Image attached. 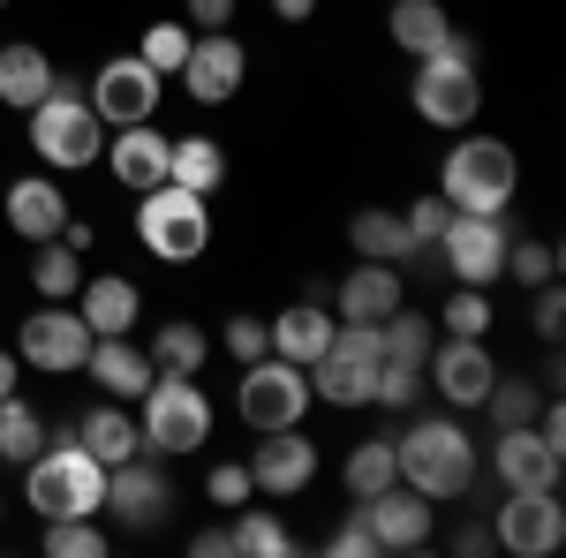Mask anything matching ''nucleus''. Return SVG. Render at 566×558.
<instances>
[{"mask_svg":"<svg viewBox=\"0 0 566 558\" xmlns=\"http://www.w3.org/2000/svg\"><path fill=\"white\" fill-rule=\"evenodd\" d=\"M392 453H400V483H416L423 498H469L476 491V438L461 415H423V423H408L392 438Z\"/></svg>","mask_w":566,"mask_h":558,"instance_id":"f257e3e1","label":"nucleus"},{"mask_svg":"<svg viewBox=\"0 0 566 558\" xmlns=\"http://www.w3.org/2000/svg\"><path fill=\"white\" fill-rule=\"evenodd\" d=\"M514 189H522V159H514V144L461 129V144H453L446 167H438V197H446L453 212H506Z\"/></svg>","mask_w":566,"mask_h":558,"instance_id":"f03ea898","label":"nucleus"},{"mask_svg":"<svg viewBox=\"0 0 566 558\" xmlns=\"http://www.w3.org/2000/svg\"><path fill=\"white\" fill-rule=\"evenodd\" d=\"M23 122H31V151H39V167H53V173L98 167V151H106V122L91 114L84 84H69V76L45 91Z\"/></svg>","mask_w":566,"mask_h":558,"instance_id":"7ed1b4c3","label":"nucleus"},{"mask_svg":"<svg viewBox=\"0 0 566 558\" xmlns=\"http://www.w3.org/2000/svg\"><path fill=\"white\" fill-rule=\"evenodd\" d=\"M23 498H31L39 520H98V506H106V468L91 461L76 438H61L53 453L23 461Z\"/></svg>","mask_w":566,"mask_h":558,"instance_id":"20e7f679","label":"nucleus"},{"mask_svg":"<svg viewBox=\"0 0 566 558\" xmlns=\"http://www.w3.org/2000/svg\"><path fill=\"white\" fill-rule=\"evenodd\" d=\"M136 242L159 264H197L212 250V197H197V189H181V181L144 189V204H136Z\"/></svg>","mask_w":566,"mask_h":558,"instance_id":"39448f33","label":"nucleus"},{"mask_svg":"<svg viewBox=\"0 0 566 558\" xmlns=\"http://www.w3.org/2000/svg\"><path fill=\"white\" fill-rule=\"evenodd\" d=\"M408 98H416V114L431 122V129H476L483 114V84H476V45L453 39L438 45V53H423L416 61V84H408Z\"/></svg>","mask_w":566,"mask_h":558,"instance_id":"423d86ee","label":"nucleus"},{"mask_svg":"<svg viewBox=\"0 0 566 558\" xmlns=\"http://www.w3.org/2000/svg\"><path fill=\"white\" fill-rule=\"evenodd\" d=\"M136 430H144V453L151 461H181V453L212 445V400H205L197 378H151Z\"/></svg>","mask_w":566,"mask_h":558,"instance_id":"0eeeda50","label":"nucleus"},{"mask_svg":"<svg viewBox=\"0 0 566 558\" xmlns=\"http://www.w3.org/2000/svg\"><path fill=\"white\" fill-rule=\"evenodd\" d=\"M234 408H242V423L258 430V438L264 430H295L310 415V370L287 362V355H258V362H242Z\"/></svg>","mask_w":566,"mask_h":558,"instance_id":"6e6552de","label":"nucleus"},{"mask_svg":"<svg viewBox=\"0 0 566 558\" xmlns=\"http://www.w3.org/2000/svg\"><path fill=\"white\" fill-rule=\"evenodd\" d=\"M506 212H453L438 234V264L453 272V287H491L506 280Z\"/></svg>","mask_w":566,"mask_h":558,"instance_id":"1a4fd4ad","label":"nucleus"},{"mask_svg":"<svg viewBox=\"0 0 566 558\" xmlns=\"http://www.w3.org/2000/svg\"><path fill=\"white\" fill-rule=\"evenodd\" d=\"M559 544H566V506H559V491H506V506L491 514V551L552 558Z\"/></svg>","mask_w":566,"mask_h":558,"instance_id":"9d476101","label":"nucleus"},{"mask_svg":"<svg viewBox=\"0 0 566 558\" xmlns=\"http://www.w3.org/2000/svg\"><path fill=\"white\" fill-rule=\"evenodd\" d=\"M159 69H144L136 53H114V61H98V76L84 84L91 114L106 122V129H129V122H151L159 114Z\"/></svg>","mask_w":566,"mask_h":558,"instance_id":"9b49d317","label":"nucleus"},{"mask_svg":"<svg viewBox=\"0 0 566 558\" xmlns=\"http://www.w3.org/2000/svg\"><path fill=\"white\" fill-rule=\"evenodd\" d=\"M15 355H23L31 370H45V378H69V370H84V355H91V325L69 309V302H45V309L23 317Z\"/></svg>","mask_w":566,"mask_h":558,"instance_id":"f8f14e48","label":"nucleus"},{"mask_svg":"<svg viewBox=\"0 0 566 558\" xmlns=\"http://www.w3.org/2000/svg\"><path fill=\"white\" fill-rule=\"evenodd\" d=\"M98 514H114L122 528H159V520L175 514V483H167V468L151 461V453H136V461H122V468H106V506Z\"/></svg>","mask_w":566,"mask_h":558,"instance_id":"ddd939ff","label":"nucleus"},{"mask_svg":"<svg viewBox=\"0 0 566 558\" xmlns=\"http://www.w3.org/2000/svg\"><path fill=\"white\" fill-rule=\"evenodd\" d=\"M175 76L197 106H227L242 91V76H250V45L234 39V31H197L189 39V61H181Z\"/></svg>","mask_w":566,"mask_h":558,"instance_id":"4468645a","label":"nucleus"},{"mask_svg":"<svg viewBox=\"0 0 566 558\" xmlns=\"http://www.w3.org/2000/svg\"><path fill=\"white\" fill-rule=\"evenodd\" d=\"M355 514L370 520L378 551H423V544L438 536V514H431V498H423L416 483H386V491L355 498Z\"/></svg>","mask_w":566,"mask_h":558,"instance_id":"2eb2a0df","label":"nucleus"},{"mask_svg":"<svg viewBox=\"0 0 566 558\" xmlns=\"http://www.w3.org/2000/svg\"><path fill=\"white\" fill-rule=\"evenodd\" d=\"M491 475H499L506 491H559L566 445H552L536 423H514V430L491 438Z\"/></svg>","mask_w":566,"mask_h":558,"instance_id":"dca6fc26","label":"nucleus"},{"mask_svg":"<svg viewBox=\"0 0 566 558\" xmlns=\"http://www.w3.org/2000/svg\"><path fill=\"white\" fill-rule=\"evenodd\" d=\"M242 468H250V483H258L264 498H295V491L317 483V438H303V423L295 430H264V445L242 461Z\"/></svg>","mask_w":566,"mask_h":558,"instance_id":"f3484780","label":"nucleus"},{"mask_svg":"<svg viewBox=\"0 0 566 558\" xmlns=\"http://www.w3.org/2000/svg\"><path fill=\"white\" fill-rule=\"evenodd\" d=\"M423 370H431V392L453 400V415L483 408V392H491V378H499V362H491V347H483V340H431Z\"/></svg>","mask_w":566,"mask_h":558,"instance_id":"a211bd4d","label":"nucleus"},{"mask_svg":"<svg viewBox=\"0 0 566 558\" xmlns=\"http://www.w3.org/2000/svg\"><path fill=\"white\" fill-rule=\"evenodd\" d=\"M84 378L106 392V400H144V386H151L159 370H151V355H144L129 333H98L91 355H84Z\"/></svg>","mask_w":566,"mask_h":558,"instance_id":"6ab92c4d","label":"nucleus"},{"mask_svg":"<svg viewBox=\"0 0 566 558\" xmlns=\"http://www.w3.org/2000/svg\"><path fill=\"white\" fill-rule=\"evenodd\" d=\"M167 144H175V136H159L151 122H129V129L106 136V173H114L129 197H144V189L167 181Z\"/></svg>","mask_w":566,"mask_h":558,"instance_id":"aec40b11","label":"nucleus"},{"mask_svg":"<svg viewBox=\"0 0 566 558\" xmlns=\"http://www.w3.org/2000/svg\"><path fill=\"white\" fill-rule=\"evenodd\" d=\"M76 317L91 325V340H98V333H136V317H144V287L122 280V272H84V287H76Z\"/></svg>","mask_w":566,"mask_h":558,"instance_id":"412c9836","label":"nucleus"},{"mask_svg":"<svg viewBox=\"0 0 566 558\" xmlns=\"http://www.w3.org/2000/svg\"><path fill=\"white\" fill-rule=\"evenodd\" d=\"M333 325H340V317H333L325 302H287L280 317H264V340H272V355H287V362L310 370V362L333 347Z\"/></svg>","mask_w":566,"mask_h":558,"instance_id":"4be33fe9","label":"nucleus"},{"mask_svg":"<svg viewBox=\"0 0 566 558\" xmlns=\"http://www.w3.org/2000/svg\"><path fill=\"white\" fill-rule=\"evenodd\" d=\"M76 445H84L98 468H122V461H136V453H144V430H136L129 400H98V408H84Z\"/></svg>","mask_w":566,"mask_h":558,"instance_id":"5701e85b","label":"nucleus"},{"mask_svg":"<svg viewBox=\"0 0 566 558\" xmlns=\"http://www.w3.org/2000/svg\"><path fill=\"white\" fill-rule=\"evenodd\" d=\"M61 227H69V197H61L45 173L8 181V234H23V242H53Z\"/></svg>","mask_w":566,"mask_h":558,"instance_id":"b1692460","label":"nucleus"},{"mask_svg":"<svg viewBox=\"0 0 566 558\" xmlns=\"http://www.w3.org/2000/svg\"><path fill=\"white\" fill-rule=\"evenodd\" d=\"M400 264H378V257H363L340 280V325H378V317H392L400 309Z\"/></svg>","mask_w":566,"mask_h":558,"instance_id":"393cba45","label":"nucleus"},{"mask_svg":"<svg viewBox=\"0 0 566 558\" xmlns=\"http://www.w3.org/2000/svg\"><path fill=\"white\" fill-rule=\"evenodd\" d=\"M386 31H392V45H400L408 61H423V53H438V45L461 39V23L446 15V0H392Z\"/></svg>","mask_w":566,"mask_h":558,"instance_id":"a878e982","label":"nucleus"},{"mask_svg":"<svg viewBox=\"0 0 566 558\" xmlns=\"http://www.w3.org/2000/svg\"><path fill=\"white\" fill-rule=\"evenodd\" d=\"M61 84V69L45 61L31 39H15V45H0V106H15V114H31L45 91Z\"/></svg>","mask_w":566,"mask_h":558,"instance_id":"bb28decb","label":"nucleus"},{"mask_svg":"<svg viewBox=\"0 0 566 558\" xmlns=\"http://www.w3.org/2000/svg\"><path fill=\"white\" fill-rule=\"evenodd\" d=\"M144 355H151V370H159V378H197V370H205V355H212V333H205V325H189V317H167V325L151 333Z\"/></svg>","mask_w":566,"mask_h":558,"instance_id":"cd10ccee","label":"nucleus"},{"mask_svg":"<svg viewBox=\"0 0 566 558\" xmlns=\"http://www.w3.org/2000/svg\"><path fill=\"white\" fill-rule=\"evenodd\" d=\"M438 325L423 317V309H392V317H378V362H392V370H423V355H431Z\"/></svg>","mask_w":566,"mask_h":558,"instance_id":"c85d7f7f","label":"nucleus"},{"mask_svg":"<svg viewBox=\"0 0 566 558\" xmlns=\"http://www.w3.org/2000/svg\"><path fill=\"white\" fill-rule=\"evenodd\" d=\"M167 181L197 189V197H219V181H227V151H219L212 136H175V144H167Z\"/></svg>","mask_w":566,"mask_h":558,"instance_id":"c756f323","label":"nucleus"},{"mask_svg":"<svg viewBox=\"0 0 566 558\" xmlns=\"http://www.w3.org/2000/svg\"><path fill=\"white\" fill-rule=\"evenodd\" d=\"M348 242L355 257H378V264H416V242H408V227H400V212H355L348 219Z\"/></svg>","mask_w":566,"mask_h":558,"instance_id":"7c9ffc66","label":"nucleus"},{"mask_svg":"<svg viewBox=\"0 0 566 558\" xmlns=\"http://www.w3.org/2000/svg\"><path fill=\"white\" fill-rule=\"evenodd\" d=\"M31 287L45 302H76V287H84V250H69L61 234L53 242H31Z\"/></svg>","mask_w":566,"mask_h":558,"instance_id":"2f4dec72","label":"nucleus"},{"mask_svg":"<svg viewBox=\"0 0 566 558\" xmlns=\"http://www.w3.org/2000/svg\"><path fill=\"white\" fill-rule=\"evenodd\" d=\"M340 483H348V498H370V491L400 483V453H392V438H363V445L348 453V468H340Z\"/></svg>","mask_w":566,"mask_h":558,"instance_id":"473e14b6","label":"nucleus"},{"mask_svg":"<svg viewBox=\"0 0 566 558\" xmlns=\"http://www.w3.org/2000/svg\"><path fill=\"white\" fill-rule=\"evenodd\" d=\"M536 408H544V386L536 378H491V392H483V415H491V430H514V423H536Z\"/></svg>","mask_w":566,"mask_h":558,"instance_id":"72a5a7b5","label":"nucleus"},{"mask_svg":"<svg viewBox=\"0 0 566 558\" xmlns=\"http://www.w3.org/2000/svg\"><path fill=\"white\" fill-rule=\"evenodd\" d=\"M227 544H234L242 558H287V551H295L287 520H280V514H264V506H242V520L227 528Z\"/></svg>","mask_w":566,"mask_h":558,"instance_id":"f704fd0d","label":"nucleus"},{"mask_svg":"<svg viewBox=\"0 0 566 558\" xmlns=\"http://www.w3.org/2000/svg\"><path fill=\"white\" fill-rule=\"evenodd\" d=\"M39 445H45L39 408L8 392V400H0V461H15V468H23V461H39Z\"/></svg>","mask_w":566,"mask_h":558,"instance_id":"c9c22d12","label":"nucleus"},{"mask_svg":"<svg viewBox=\"0 0 566 558\" xmlns=\"http://www.w3.org/2000/svg\"><path fill=\"white\" fill-rule=\"evenodd\" d=\"M431 325L446 340H483V333H491V287H453Z\"/></svg>","mask_w":566,"mask_h":558,"instance_id":"e433bc0d","label":"nucleus"},{"mask_svg":"<svg viewBox=\"0 0 566 558\" xmlns=\"http://www.w3.org/2000/svg\"><path fill=\"white\" fill-rule=\"evenodd\" d=\"M189 39H197L189 23H144V45H136V61H144V69H159V76H175L181 61H189Z\"/></svg>","mask_w":566,"mask_h":558,"instance_id":"4c0bfd02","label":"nucleus"},{"mask_svg":"<svg viewBox=\"0 0 566 558\" xmlns=\"http://www.w3.org/2000/svg\"><path fill=\"white\" fill-rule=\"evenodd\" d=\"M39 544L53 558H98V551H106V528H98V520H45Z\"/></svg>","mask_w":566,"mask_h":558,"instance_id":"58836bf2","label":"nucleus"},{"mask_svg":"<svg viewBox=\"0 0 566 558\" xmlns=\"http://www.w3.org/2000/svg\"><path fill=\"white\" fill-rule=\"evenodd\" d=\"M446 219H453V204H446V197H416V204H408V212H400V227H408V242H416V257H431L438 250V234H446Z\"/></svg>","mask_w":566,"mask_h":558,"instance_id":"ea45409f","label":"nucleus"},{"mask_svg":"<svg viewBox=\"0 0 566 558\" xmlns=\"http://www.w3.org/2000/svg\"><path fill=\"white\" fill-rule=\"evenodd\" d=\"M423 400V370H392V362H378V386H370V408H386V415H408Z\"/></svg>","mask_w":566,"mask_h":558,"instance_id":"a19ab883","label":"nucleus"},{"mask_svg":"<svg viewBox=\"0 0 566 558\" xmlns=\"http://www.w3.org/2000/svg\"><path fill=\"white\" fill-rule=\"evenodd\" d=\"M506 272L522 287H544V280H559V250L552 242H506Z\"/></svg>","mask_w":566,"mask_h":558,"instance_id":"79ce46f5","label":"nucleus"},{"mask_svg":"<svg viewBox=\"0 0 566 558\" xmlns=\"http://www.w3.org/2000/svg\"><path fill=\"white\" fill-rule=\"evenodd\" d=\"M205 498H212V506H250V498H258V483H250L242 461H219V468L205 475Z\"/></svg>","mask_w":566,"mask_h":558,"instance_id":"37998d69","label":"nucleus"},{"mask_svg":"<svg viewBox=\"0 0 566 558\" xmlns=\"http://www.w3.org/2000/svg\"><path fill=\"white\" fill-rule=\"evenodd\" d=\"M528 333L544 347H559V333H566V295H559V280H544L536 287V309H528Z\"/></svg>","mask_w":566,"mask_h":558,"instance_id":"c03bdc74","label":"nucleus"},{"mask_svg":"<svg viewBox=\"0 0 566 558\" xmlns=\"http://www.w3.org/2000/svg\"><path fill=\"white\" fill-rule=\"evenodd\" d=\"M219 340H227V355H234V362H258V355H272V340H264V317H227V333H219Z\"/></svg>","mask_w":566,"mask_h":558,"instance_id":"a18cd8bd","label":"nucleus"},{"mask_svg":"<svg viewBox=\"0 0 566 558\" xmlns=\"http://www.w3.org/2000/svg\"><path fill=\"white\" fill-rule=\"evenodd\" d=\"M325 551H333V558H378V536H370V520H363V514H348L340 528H333Z\"/></svg>","mask_w":566,"mask_h":558,"instance_id":"49530a36","label":"nucleus"},{"mask_svg":"<svg viewBox=\"0 0 566 558\" xmlns=\"http://www.w3.org/2000/svg\"><path fill=\"white\" fill-rule=\"evenodd\" d=\"M181 8H189V15H181L189 31H227V23H234V0H181Z\"/></svg>","mask_w":566,"mask_h":558,"instance_id":"de8ad7c7","label":"nucleus"},{"mask_svg":"<svg viewBox=\"0 0 566 558\" xmlns=\"http://www.w3.org/2000/svg\"><path fill=\"white\" fill-rule=\"evenodd\" d=\"M453 551H491V520H461V528H453Z\"/></svg>","mask_w":566,"mask_h":558,"instance_id":"09e8293b","label":"nucleus"},{"mask_svg":"<svg viewBox=\"0 0 566 558\" xmlns=\"http://www.w3.org/2000/svg\"><path fill=\"white\" fill-rule=\"evenodd\" d=\"M189 551H197V558H227L234 544H227V528H197V536H189Z\"/></svg>","mask_w":566,"mask_h":558,"instance_id":"8fccbe9b","label":"nucleus"},{"mask_svg":"<svg viewBox=\"0 0 566 558\" xmlns=\"http://www.w3.org/2000/svg\"><path fill=\"white\" fill-rule=\"evenodd\" d=\"M317 15V0H272V23H310Z\"/></svg>","mask_w":566,"mask_h":558,"instance_id":"3c124183","label":"nucleus"},{"mask_svg":"<svg viewBox=\"0 0 566 558\" xmlns=\"http://www.w3.org/2000/svg\"><path fill=\"white\" fill-rule=\"evenodd\" d=\"M15 378H23V355H15V347H0V400L15 392Z\"/></svg>","mask_w":566,"mask_h":558,"instance_id":"603ef678","label":"nucleus"},{"mask_svg":"<svg viewBox=\"0 0 566 558\" xmlns=\"http://www.w3.org/2000/svg\"><path fill=\"white\" fill-rule=\"evenodd\" d=\"M0 8H8V0H0Z\"/></svg>","mask_w":566,"mask_h":558,"instance_id":"864d4df0","label":"nucleus"}]
</instances>
